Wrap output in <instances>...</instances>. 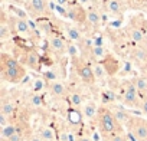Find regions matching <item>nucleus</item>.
Wrapping results in <instances>:
<instances>
[{
    "instance_id": "f3484780",
    "label": "nucleus",
    "mask_w": 147,
    "mask_h": 141,
    "mask_svg": "<svg viewBox=\"0 0 147 141\" xmlns=\"http://www.w3.org/2000/svg\"><path fill=\"white\" fill-rule=\"evenodd\" d=\"M39 135H40V138H42L43 141H55V140H56V134H55V131H53L52 128H49V127L42 128L40 132H39Z\"/></svg>"
},
{
    "instance_id": "1a4fd4ad",
    "label": "nucleus",
    "mask_w": 147,
    "mask_h": 141,
    "mask_svg": "<svg viewBox=\"0 0 147 141\" xmlns=\"http://www.w3.org/2000/svg\"><path fill=\"white\" fill-rule=\"evenodd\" d=\"M82 115L87 120H94L95 117H98V108H97L95 102H92V101L87 102L82 108Z\"/></svg>"
},
{
    "instance_id": "412c9836",
    "label": "nucleus",
    "mask_w": 147,
    "mask_h": 141,
    "mask_svg": "<svg viewBox=\"0 0 147 141\" xmlns=\"http://www.w3.org/2000/svg\"><path fill=\"white\" fill-rule=\"evenodd\" d=\"M130 38H131V40L133 42H136V43H141L143 40H144V33L138 29V28H133V29H130Z\"/></svg>"
},
{
    "instance_id": "39448f33",
    "label": "nucleus",
    "mask_w": 147,
    "mask_h": 141,
    "mask_svg": "<svg viewBox=\"0 0 147 141\" xmlns=\"http://www.w3.org/2000/svg\"><path fill=\"white\" fill-rule=\"evenodd\" d=\"M123 101L125 105L128 107H134L137 105V101H138V91L136 88V85L133 82L127 84L125 89H124V95H123Z\"/></svg>"
},
{
    "instance_id": "c756f323",
    "label": "nucleus",
    "mask_w": 147,
    "mask_h": 141,
    "mask_svg": "<svg viewBox=\"0 0 147 141\" xmlns=\"http://www.w3.org/2000/svg\"><path fill=\"white\" fill-rule=\"evenodd\" d=\"M30 104L35 105V107H40V105H42V97H40L39 94H33V95L30 97Z\"/></svg>"
},
{
    "instance_id": "423d86ee",
    "label": "nucleus",
    "mask_w": 147,
    "mask_h": 141,
    "mask_svg": "<svg viewBox=\"0 0 147 141\" xmlns=\"http://www.w3.org/2000/svg\"><path fill=\"white\" fill-rule=\"evenodd\" d=\"M13 20H15V22H13V26H15L16 33H19L20 36H29V35H30V23H29V19L15 17Z\"/></svg>"
},
{
    "instance_id": "a211bd4d",
    "label": "nucleus",
    "mask_w": 147,
    "mask_h": 141,
    "mask_svg": "<svg viewBox=\"0 0 147 141\" xmlns=\"http://www.w3.org/2000/svg\"><path fill=\"white\" fill-rule=\"evenodd\" d=\"M107 10L111 15H120V12H121L120 0H108L107 2Z\"/></svg>"
},
{
    "instance_id": "0eeeda50",
    "label": "nucleus",
    "mask_w": 147,
    "mask_h": 141,
    "mask_svg": "<svg viewBox=\"0 0 147 141\" xmlns=\"http://www.w3.org/2000/svg\"><path fill=\"white\" fill-rule=\"evenodd\" d=\"M49 46L55 53H63L65 49H66V45H65L63 39L59 38V36H52L49 39Z\"/></svg>"
},
{
    "instance_id": "2eb2a0df",
    "label": "nucleus",
    "mask_w": 147,
    "mask_h": 141,
    "mask_svg": "<svg viewBox=\"0 0 147 141\" xmlns=\"http://www.w3.org/2000/svg\"><path fill=\"white\" fill-rule=\"evenodd\" d=\"M15 112V104L9 99L2 102V107H0V114H5L6 117H10Z\"/></svg>"
},
{
    "instance_id": "473e14b6",
    "label": "nucleus",
    "mask_w": 147,
    "mask_h": 141,
    "mask_svg": "<svg viewBox=\"0 0 147 141\" xmlns=\"http://www.w3.org/2000/svg\"><path fill=\"white\" fill-rule=\"evenodd\" d=\"M92 46H104L102 38H95V39L92 40Z\"/></svg>"
},
{
    "instance_id": "a878e982",
    "label": "nucleus",
    "mask_w": 147,
    "mask_h": 141,
    "mask_svg": "<svg viewBox=\"0 0 147 141\" xmlns=\"http://www.w3.org/2000/svg\"><path fill=\"white\" fill-rule=\"evenodd\" d=\"M10 10L15 13V16H16V17H19V19H28V13H26L22 7L12 5V6H10Z\"/></svg>"
},
{
    "instance_id": "e433bc0d",
    "label": "nucleus",
    "mask_w": 147,
    "mask_h": 141,
    "mask_svg": "<svg viewBox=\"0 0 147 141\" xmlns=\"http://www.w3.org/2000/svg\"><path fill=\"white\" fill-rule=\"evenodd\" d=\"M45 77H46V78H49V79H53V81H55V78H56V77L53 75V72H46V74H45Z\"/></svg>"
},
{
    "instance_id": "ddd939ff",
    "label": "nucleus",
    "mask_w": 147,
    "mask_h": 141,
    "mask_svg": "<svg viewBox=\"0 0 147 141\" xmlns=\"http://www.w3.org/2000/svg\"><path fill=\"white\" fill-rule=\"evenodd\" d=\"M65 32H66V36L69 38L71 42H81V40H82V35H81V32H80L77 28L69 26V28L65 29Z\"/></svg>"
},
{
    "instance_id": "2f4dec72",
    "label": "nucleus",
    "mask_w": 147,
    "mask_h": 141,
    "mask_svg": "<svg viewBox=\"0 0 147 141\" xmlns=\"http://www.w3.org/2000/svg\"><path fill=\"white\" fill-rule=\"evenodd\" d=\"M140 108H141V112L147 115V97L143 98V101L140 102Z\"/></svg>"
},
{
    "instance_id": "79ce46f5",
    "label": "nucleus",
    "mask_w": 147,
    "mask_h": 141,
    "mask_svg": "<svg viewBox=\"0 0 147 141\" xmlns=\"http://www.w3.org/2000/svg\"><path fill=\"white\" fill-rule=\"evenodd\" d=\"M3 141H7V140H3Z\"/></svg>"
},
{
    "instance_id": "4c0bfd02",
    "label": "nucleus",
    "mask_w": 147,
    "mask_h": 141,
    "mask_svg": "<svg viewBox=\"0 0 147 141\" xmlns=\"http://www.w3.org/2000/svg\"><path fill=\"white\" fill-rule=\"evenodd\" d=\"M78 2H80L81 5H84V6H85V5H88V3L91 2V0H78Z\"/></svg>"
},
{
    "instance_id": "393cba45",
    "label": "nucleus",
    "mask_w": 147,
    "mask_h": 141,
    "mask_svg": "<svg viewBox=\"0 0 147 141\" xmlns=\"http://www.w3.org/2000/svg\"><path fill=\"white\" fill-rule=\"evenodd\" d=\"M66 52H68V55L71 56V58H77V56H80V48L77 46V43H69L68 46H66Z\"/></svg>"
},
{
    "instance_id": "f03ea898",
    "label": "nucleus",
    "mask_w": 147,
    "mask_h": 141,
    "mask_svg": "<svg viewBox=\"0 0 147 141\" xmlns=\"http://www.w3.org/2000/svg\"><path fill=\"white\" fill-rule=\"evenodd\" d=\"M97 120H98V130L102 135L111 137L120 131V122L110 109H101L98 112Z\"/></svg>"
},
{
    "instance_id": "4be33fe9",
    "label": "nucleus",
    "mask_w": 147,
    "mask_h": 141,
    "mask_svg": "<svg viewBox=\"0 0 147 141\" xmlns=\"http://www.w3.org/2000/svg\"><path fill=\"white\" fill-rule=\"evenodd\" d=\"M10 36H12V28L6 22H3L0 25V40H7Z\"/></svg>"
},
{
    "instance_id": "58836bf2",
    "label": "nucleus",
    "mask_w": 147,
    "mask_h": 141,
    "mask_svg": "<svg viewBox=\"0 0 147 141\" xmlns=\"http://www.w3.org/2000/svg\"><path fill=\"white\" fill-rule=\"evenodd\" d=\"M78 141H91V140H90L88 137H81V138H80Z\"/></svg>"
},
{
    "instance_id": "f8f14e48",
    "label": "nucleus",
    "mask_w": 147,
    "mask_h": 141,
    "mask_svg": "<svg viewBox=\"0 0 147 141\" xmlns=\"http://www.w3.org/2000/svg\"><path fill=\"white\" fill-rule=\"evenodd\" d=\"M29 5H30L32 12L36 13V15H42V13H45V10H46L45 0H30Z\"/></svg>"
},
{
    "instance_id": "4468645a",
    "label": "nucleus",
    "mask_w": 147,
    "mask_h": 141,
    "mask_svg": "<svg viewBox=\"0 0 147 141\" xmlns=\"http://www.w3.org/2000/svg\"><path fill=\"white\" fill-rule=\"evenodd\" d=\"M92 69H94V74H95L97 81H104V79H105V77L108 75L105 66H104V65H101V63H95V65L92 66Z\"/></svg>"
},
{
    "instance_id": "bb28decb",
    "label": "nucleus",
    "mask_w": 147,
    "mask_h": 141,
    "mask_svg": "<svg viewBox=\"0 0 147 141\" xmlns=\"http://www.w3.org/2000/svg\"><path fill=\"white\" fill-rule=\"evenodd\" d=\"M114 115H115V118L118 120V122H128V121H131L130 117H128V114L124 112V111H121V109H117V111L114 112Z\"/></svg>"
},
{
    "instance_id": "b1692460",
    "label": "nucleus",
    "mask_w": 147,
    "mask_h": 141,
    "mask_svg": "<svg viewBox=\"0 0 147 141\" xmlns=\"http://www.w3.org/2000/svg\"><path fill=\"white\" fill-rule=\"evenodd\" d=\"M69 101H71L72 107H81L84 104V97L80 92H72L69 95Z\"/></svg>"
},
{
    "instance_id": "6ab92c4d",
    "label": "nucleus",
    "mask_w": 147,
    "mask_h": 141,
    "mask_svg": "<svg viewBox=\"0 0 147 141\" xmlns=\"http://www.w3.org/2000/svg\"><path fill=\"white\" fill-rule=\"evenodd\" d=\"M18 132V128L13 125V124H7L5 127H2V131H0V134H2V138L3 140H9L13 134Z\"/></svg>"
},
{
    "instance_id": "a19ab883",
    "label": "nucleus",
    "mask_w": 147,
    "mask_h": 141,
    "mask_svg": "<svg viewBox=\"0 0 147 141\" xmlns=\"http://www.w3.org/2000/svg\"><path fill=\"white\" fill-rule=\"evenodd\" d=\"M12 2H22V0H12Z\"/></svg>"
},
{
    "instance_id": "c85d7f7f",
    "label": "nucleus",
    "mask_w": 147,
    "mask_h": 141,
    "mask_svg": "<svg viewBox=\"0 0 147 141\" xmlns=\"http://www.w3.org/2000/svg\"><path fill=\"white\" fill-rule=\"evenodd\" d=\"M134 58L140 62H144V60H147V53L143 49H136L134 50Z\"/></svg>"
},
{
    "instance_id": "c9c22d12",
    "label": "nucleus",
    "mask_w": 147,
    "mask_h": 141,
    "mask_svg": "<svg viewBox=\"0 0 147 141\" xmlns=\"http://www.w3.org/2000/svg\"><path fill=\"white\" fill-rule=\"evenodd\" d=\"M29 141H43V140L40 138V135H32V137L29 138Z\"/></svg>"
},
{
    "instance_id": "5701e85b",
    "label": "nucleus",
    "mask_w": 147,
    "mask_h": 141,
    "mask_svg": "<svg viewBox=\"0 0 147 141\" xmlns=\"http://www.w3.org/2000/svg\"><path fill=\"white\" fill-rule=\"evenodd\" d=\"M45 79L43 78H35L33 79V82H32V91H33V94H39L40 91H43L45 89Z\"/></svg>"
},
{
    "instance_id": "20e7f679",
    "label": "nucleus",
    "mask_w": 147,
    "mask_h": 141,
    "mask_svg": "<svg viewBox=\"0 0 147 141\" xmlns=\"http://www.w3.org/2000/svg\"><path fill=\"white\" fill-rule=\"evenodd\" d=\"M77 74H78V77L81 78V81L85 82V84H94V82L97 81L95 74H94V69H92L90 65H87V63L78 65Z\"/></svg>"
},
{
    "instance_id": "f257e3e1",
    "label": "nucleus",
    "mask_w": 147,
    "mask_h": 141,
    "mask_svg": "<svg viewBox=\"0 0 147 141\" xmlns=\"http://www.w3.org/2000/svg\"><path fill=\"white\" fill-rule=\"evenodd\" d=\"M2 75L6 81L18 84L25 77V69L15 58L3 53L2 55Z\"/></svg>"
},
{
    "instance_id": "9b49d317",
    "label": "nucleus",
    "mask_w": 147,
    "mask_h": 141,
    "mask_svg": "<svg viewBox=\"0 0 147 141\" xmlns=\"http://www.w3.org/2000/svg\"><path fill=\"white\" fill-rule=\"evenodd\" d=\"M49 89H51V92H52L53 97H63L66 94V87L61 81H53L49 85Z\"/></svg>"
},
{
    "instance_id": "f704fd0d",
    "label": "nucleus",
    "mask_w": 147,
    "mask_h": 141,
    "mask_svg": "<svg viewBox=\"0 0 147 141\" xmlns=\"http://www.w3.org/2000/svg\"><path fill=\"white\" fill-rule=\"evenodd\" d=\"M0 125H2V127L7 125V117L5 114H0Z\"/></svg>"
},
{
    "instance_id": "aec40b11",
    "label": "nucleus",
    "mask_w": 147,
    "mask_h": 141,
    "mask_svg": "<svg viewBox=\"0 0 147 141\" xmlns=\"http://www.w3.org/2000/svg\"><path fill=\"white\" fill-rule=\"evenodd\" d=\"M133 84L136 85V88H137L138 92H141V94H146V92H147V78H146V77H138V78H136Z\"/></svg>"
},
{
    "instance_id": "cd10ccee",
    "label": "nucleus",
    "mask_w": 147,
    "mask_h": 141,
    "mask_svg": "<svg viewBox=\"0 0 147 141\" xmlns=\"http://www.w3.org/2000/svg\"><path fill=\"white\" fill-rule=\"evenodd\" d=\"M59 140H61V141H78L75 137H74V134L69 132V131H63V132H61Z\"/></svg>"
},
{
    "instance_id": "7c9ffc66",
    "label": "nucleus",
    "mask_w": 147,
    "mask_h": 141,
    "mask_svg": "<svg viewBox=\"0 0 147 141\" xmlns=\"http://www.w3.org/2000/svg\"><path fill=\"white\" fill-rule=\"evenodd\" d=\"M110 141H125V138L120 132H117V134H114V135L110 137Z\"/></svg>"
},
{
    "instance_id": "dca6fc26",
    "label": "nucleus",
    "mask_w": 147,
    "mask_h": 141,
    "mask_svg": "<svg viewBox=\"0 0 147 141\" xmlns=\"http://www.w3.org/2000/svg\"><path fill=\"white\" fill-rule=\"evenodd\" d=\"M91 56L97 60L100 59H105L107 58V50L104 46H92L91 48Z\"/></svg>"
},
{
    "instance_id": "9d476101",
    "label": "nucleus",
    "mask_w": 147,
    "mask_h": 141,
    "mask_svg": "<svg viewBox=\"0 0 147 141\" xmlns=\"http://www.w3.org/2000/svg\"><path fill=\"white\" fill-rule=\"evenodd\" d=\"M85 13H87L85 19H87V22H88L91 26H98V25L101 23V15L98 13L97 9H88Z\"/></svg>"
},
{
    "instance_id": "6e6552de",
    "label": "nucleus",
    "mask_w": 147,
    "mask_h": 141,
    "mask_svg": "<svg viewBox=\"0 0 147 141\" xmlns=\"http://www.w3.org/2000/svg\"><path fill=\"white\" fill-rule=\"evenodd\" d=\"M25 63H26V66H29L30 69H33V70H38V69H39V63H40L38 52H35V50H30V52H28V53H26Z\"/></svg>"
},
{
    "instance_id": "7ed1b4c3",
    "label": "nucleus",
    "mask_w": 147,
    "mask_h": 141,
    "mask_svg": "<svg viewBox=\"0 0 147 141\" xmlns=\"http://www.w3.org/2000/svg\"><path fill=\"white\" fill-rule=\"evenodd\" d=\"M130 131L137 141L147 140V122L140 118H133L130 121Z\"/></svg>"
},
{
    "instance_id": "ea45409f",
    "label": "nucleus",
    "mask_w": 147,
    "mask_h": 141,
    "mask_svg": "<svg viewBox=\"0 0 147 141\" xmlns=\"http://www.w3.org/2000/svg\"><path fill=\"white\" fill-rule=\"evenodd\" d=\"M63 3H66V0H58V5H61V6H62Z\"/></svg>"
},
{
    "instance_id": "72a5a7b5",
    "label": "nucleus",
    "mask_w": 147,
    "mask_h": 141,
    "mask_svg": "<svg viewBox=\"0 0 147 141\" xmlns=\"http://www.w3.org/2000/svg\"><path fill=\"white\" fill-rule=\"evenodd\" d=\"M7 141H22V135H20V132L18 131V132H16V134H13Z\"/></svg>"
}]
</instances>
